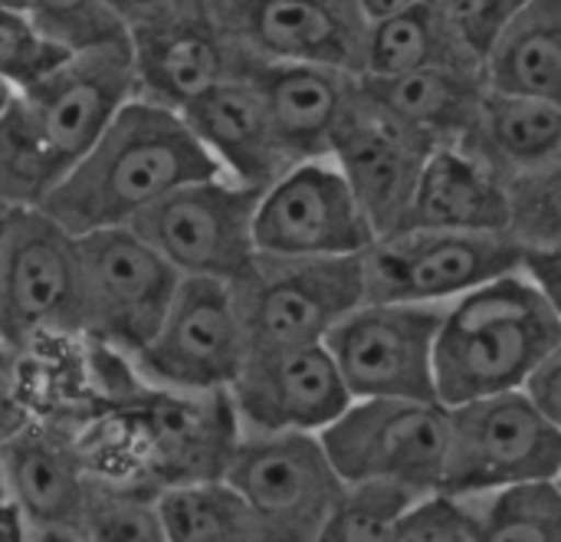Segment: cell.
Returning a JSON list of instances; mask_svg holds the SVG:
<instances>
[{
  "mask_svg": "<svg viewBox=\"0 0 561 542\" xmlns=\"http://www.w3.org/2000/svg\"><path fill=\"white\" fill-rule=\"evenodd\" d=\"M0 336L7 359L46 339H85V270L79 234L39 204H3Z\"/></svg>",
  "mask_w": 561,
  "mask_h": 542,
  "instance_id": "3957f363",
  "label": "cell"
},
{
  "mask_svg": "<svg viewBox=\"0 0 561 542\" xmlns=\"http://www.w3.org/2000/svg\"><path fill=\"white\" fill-rule=\"evenodd\" d=\"M375 105L424 135L431 145H463L486 99L483 69H417L401 76H362Z\"/></svg>",
  "mask_w": 561,
  "mask_h": 542,
  "instance_id": "cb8c5ba5",
  "label": "cell"
},
{
  "mask_svg": "<svg viewBox=\"0 0 561 542\" xmlns=\"http://www.w3.org/2000/svg\"><path fill=\"white\" fill-rule=\"evenodd\" d=\"M158 507L168 542H263L253 510L227 477L171 484Z\"/></svg>",
  "mask_w": 561,
  "mask_h": 542,
  "instance_id": "83f0119b",
  "label": "cell"
},
{
  "mask_svg": "<svg viewBox=\"0 0 561 542\" xmlns=\"http://www.w3.org/2000/svg\"><path fill=\"white\" fill-rule=\"evenodd\" d=\"M0 530H3V542H33L36 523L20 510L16 500L3 497V510H0Z\"/></svg>",
  "mask_w": 561,
  "mask_h": 542,
  "instance_id": "60d3db41",
  "label": "cell"
},
{
  "mask_svg": "<svg viewBox=\"0 0 561 542\" xmlns=\"http://www.w3.org/2000/svg\"><path fill=\"white\" fill-rule=\"evenodd\" d=\"M23 10L72 53L131 39L108 0H26Z\"/></svg>",
  "mask_w": 561,
  "mask_h": 542,
  "instance_id": "e575fe53",
  "label": "cell"
},
{
  "mask_svg": "<svg viewBox=\"0 0 561 542\" xmlns=\"http://www.w3.org/2000/svg\"><path fill=\"white\" fill-rule=\"evenodd\" d=\"M378 240L335 158L299 161L260 197L256 247L266 257H362Z\"/></svg>",
  "mask_w": 561,
  "mask_h": 542,
  "instance_id": "4fadbf2b",
  "label": "cell"
},
{
  "mask_svg": "<svg viewBox=\"0 0 561 542\" xmlns=\"http://www.w3.org/2000/svg\"><path fill=\"white\" fill-rule=\"evenodd\" d=\"M421 497L394 484H348L319 542H398L401 520Z\"/></svg>",
  "mask_w": 561,
  "mask_h": 542,
  "instance_id": "1f68e13d",
  "label": "cell"
},
{
  "mask_svg": "<svg viewBox=\"0 0 561 542\" xmlns=\"http://www.w3.org/2000/svg\"><path fill=\"white\" fill-rule=\"evenodd\" d=\"M79 247L85 270V342L122 359L138 355L158 336L184 276L135 227L82 234Z\"/></svg>",
  "mask_w": 561,
  "mask_h": 542,
  "instance_id": "9c48e42d",
  "label": "cell"
},
{
  "mask_svg": "<svg viewBox=\"0 0 561 542\" xmlns=\"http://www.w3.org/2000/svg\"><path fill=\"white\" fill-rule=\"evenodd\" d=\"M414 3H421V0H362V7H365V13H368L371 23L391 16V13H398L404 7H414Z\"/></svg>",
  "mask_w": 561,
  "mask_h": 542,
  "instance_id": "b9f144b4",
  "label": "cell"
},
{
  "mask_svg": "<svg viewBox=\"0 0 561 542\" xmlns=\"http://www.w3.org/2000/svg\"><path fill=\"white\" fill-rule=\"evenodd\" d=\"M33 542H85L79 527H36Z\"/></svg>",
  "mask_w": 561,
  "mask_h": 542,
  "instance_id": "7bdbcfd3",
  "label": "cell"
},
{
  "mask_svg": "<svg viewBox=\"0 0 561 542\" xmlns=\"http://www.w3.org/2000/svg\"><path fill=\"white\" fill-rule=\"evenodd\" d=\"M559 474L561 428L542 415L526 388L450 408V454L440 494L473 497L559 481Z\"/></svg>",
  "mask_w": 561,
  "mask_h": 542,
  "instance_id": "8992f818",
  "label": "cell"
},
{
  "mask_svg": "<svg viewBox=\"0 0 561 542\" xmlns=\"http://www.w3.org/2000/svg\"><path fill=\"white\" fill-rule=\"evenodd\" d=\"M138 95L168 109H184L214 82L243 72L247 59L220 30L207 0H187L171 16L131 30Z\"/></svg>",
  "mask_w": 561,
  "mask_h": 542,
  "instance_id": "ac0fdd59",
  "label": "cell"
},
{
  "mask_svg": "<svg viewBox=\"0 0 561 542\" xmlns=\"http://www.w3.org/2000/svg\"><path fill=\"white\" fill-rule=\"evenodd\" d=\"M490 89L561 105V0H533L483 59Z\"/></svg>",
  "mask_w": 561,
  "mask_h": 542,
  "instance_id": "4316f807",
  "label": "cell"
},
{
  "mask_svg": "<svg viewBox=\"0 0 561 542\" xmlns=\"http://www.w3.org/2000/svg\"><path fill=\"white\" fill-rule=\"evenodd\" d=\"M76 53L53 39L26 10L3 7L0 13V72L3 89L26 92L62 69Z\"/></svg>",
  "mask_w": 561,
  "mask_h": 542,
  "instance_id": "836d02e7",
  "label": "cell"
},
{
  "mask_svg": "<svg viewBox=\"0 0 561 542\" xmlns=\"http://www.w3.org/2000/svg\"><path fill=\"white\" fill-rule=\"evenodd\" d=\"M158 494L161 490L145 481L128 484L95 474L79 533L85 542H168Z\"/></svg>",
  "mask_w": 561,
  "mask_h": 542,
  "instance_id": "f546056e",
  "label": "cell"
},
{
  "mask_svg": "<svg viewBox=\"0 0 561 542\" xmlns=\"http://www.w3.org/2000/svg\"><path fill=\"white\" fill-rule=\"evenodd\" d=\"M437 145L375 105L362 86L352 112L345 115L332 158L345 171L378 237L398 234L408 224L421 174Z\"/></svg>",
  "mask_w": 561,
  "mask_h": 542,
  "instance_id": "e0dca14e",
  "label": "cell"
},
{
  "mask_svg": "<svg viewBox=\"0 0 561 542\" xmlns=\"http://www.w3.org/2000/svg\"><path fill=\"white\" fill-rule=\"evenodd\" d=\"M319 438L345 484H394L417 497L444 490L450 408L437 398H355Z\"/></svg>",
  "mask_w": 561,
  "mask_h": 542,
  "instance_id": "277c9868",
  "label": "cell"
},
{
  "mask_svg": "<svg viewBox=\"0 0 561 542\" xmlns=\"http://www.w3.org/2000/svg\"><path fill=\"white\" fill-rule=\"evenodd\" d=\"M559 342V313L526 267L490 280L444 306L437 398L454 408L519 392Z\"/></svg>",
  "mask_w": 561,
  "mask_h": 542,
  "instance_id": "7a4b0ae2",
  "label": "cell"
},
{
  "mask_svg": "<svg viewBox=\"0 0 561 542\" xmlns=\"http://www.w3.org/2000/svg\"><path fill=\"white\" fill-rule=\"evenodd\" d=\"M526 273L539 283V290L546 293V300L561 319V253H529Z\"/></svg>",
  "mask_w": 561,
  "mask_h": 542,
  "instance_id": "ab89813d",
  "label": "cell"
},
{
  "mask_svg": "<svg viewBox=\"0 0 561 542\" xmlns=\"http://www.w3.org/2000/svg\"><path fill=\"white\" fill-rule=\"evenodd\" d=\"M529 398L542 408V415L561 428V342L546 355V362L536 369V375L526 385Z\"/></svg>",
  "mask_w": 561,
  "mask_h": 542,
  "instance_id": "74e56055",
  "label": "cell"
},
{
  "mask_svg": "<svg viewBox=\"0 0 561 542\" xmlns=\"http://www.w3.org/2000/svg\"><path fill=\"white\" fill-rule=\"evenodd\" d=\"M463 148L480 155L506 178L539 168L561 155V105L486 89L477 125Z\"/></svg>",
  "mask_w": 561,
  "mask_h": 542,
  "instance_id": "484cf974",
  "label": "cell"
},
{
  "mask_svg": "<svg viewBox=\"0 0 561 542\" xmlns=\"http://www.w3.org/2000/svg\"><path fill=\"white\" fill-rule=\"evenodd\" d=\"M138 415L151 448V487L158 490L224 477L243 438L230 392L184 395L151 388Z\"/></svg>",
  "mask_w": 561,
  "mask_h": 542,
  "instance_id": "d6986e66",
  "label": "cell"
},
{
  "mask_svg": "<svg viewBox=\"0 0 561 542\" xmlns=\"http://www.w3.org/2000/svg\"><path fill=\"white\" fill-rule=\"evenodd\" d=\"M20 99L59 181L102 138L118 112L138 99L131 39L76 53L49 79L20 92Z\"/></svg>",
  "mask_w": 561,
  "mask_h": 542,
  "instance_id": "9a60e30c",
  "label": "cell"
},
{
  "mask_svg": "<svg viewBox=\"0 0 561 542\" xmlns=\"http://www.w3.org/2000/svg\"><path fill=\"white\" fill-rule=\"evenodd\" d=\"M404 230L510 234V178L463 145H437Z\"/></svg>",
  "mask_w": 561,
  "mask_h": 542,
  "instance_id": "603a6c76",
  "label": "cell"
},
{
  "mask_svg": "<svg viewBox=\"0 0 561 542\" xmlns=\"http://www.w3.org/2000/svg\"><path fill=\"white\" fill-rule=\"evenodd\" d=\"M217 174L224 168L187 118L138 95L56 181L39 207L82 237L102 227H128L171 191Z\"/></svg>",
  "mask_w": 561,
  "mask_h": 542,
  "instance_id": "6da1fadb",
  "label": "cell"
},
{
  "mask_svg": "<svg viewBox=\"0 0 561 542\" xmlns=\"http://www.w3.org/2000/svg\"><path fill=\"white\" fill-rule=\"evenodd\" d=\"M250 72L270 105L276 135L293 165L312 158H332L335 135L352 112L362 76L319 66V63H256L247 59Z\"/></svg>",
  "mask_w": 561,
  "mask_h": 542,
  "instance_id": "7402d4cb",
  "label": "cell"
},
{
  "mask_svg": "<svg viewBox=\"0 0 561 542\" xmlns=\"http://www.w3.org/2000/svg\"><path fill=\"white\" fill-rule=\"evenodd\" d=\"M95 471L82 438L56 418L10 425L3 438V497L36 527H79Z\"/></svg>",
  "mask_w": 561,
  "mask_h": 542,
  "instance_id": "ffe728a7",
  "label": "cell"
},
{
  "mask_svg": "<svg viewBox=\"0 0 561 542\" xmlns=\"http://www.w3.org/2000/svg\"><path fill=\"white\" fill-rule=\"evenodd\" d=\"M0 3H3V7H13V10H23L26 0H0Z\"/></svg>",
  "mask_w": 561,
  "mask_h": 542,
  "instance_id": "ee69618b",
  "label": "cell"
},
{
  "mask_svg": "<svg viewBox=\"0 0 561 542\" xmlns=\"http://www.w3.org/2000/svg\"><path fill=\"white\" fill-rule=\"evenodd\" d=\"M250 355L233 283L184 276L158 336L128 359L151 388L184 395L230 392Z\"/></svg>",
  "mask_w": 561,
  "mask_h": 542,
  "instance_id": "ba28073f",
  "label": "cell"
},
{
  "mask_svg": "<svg viewBox=\"0 0 561 542\" xmlns=\"http://www.w3.org/2000/svg\"><path fill=\"white\" fill-rule=\"evenodd\" d=\"M220 30L256 63H319L365 76L371 20L362 0H207Z\"/></svg>",
  "mask_w": 561,
  "mask_h": 542,
  "instance_id": "5bb4252c",
  "label": "cell"
},
{
  "mask_svg": "<svg viewBox=\"0 0 561 542\" xmlns=\"http://www.w3.org/2000/svg\"><path fill=\"white\" fill-rule=\"evenodd\" d=\"M417 69H483V56L463 39L440 0H421L371 23L365 76Z\"/></svg>",
  "mask_w": 561,
  "mask_h": 542,
  "instance_id": "d4e9b609",
  "label": "cell"
},
{
  "mask_svg": "<svg viewBox=\"0 0 561 542\" xmlns=\"http://www.w3.org/2000/svg\"><path fill=\"white\" fill-rule=\"evenodd\" d=\"M523 267L526 250L513 234L398 230L365 250V286L368 300L444 306Z\"/></svg>",
  "mask_w": 561,
  "mask_h": 542,
  "instance_id": "8fae6325",
  "label": "cell"
},
{
  "mask_svg": "<svg viewBox=\"0 0 561 542\" xmlns=\"http://www.w3.org/2000/svg\"><path fill=\"white\" fill-rule=\"evenodd\" d=\"M187 0H108V7L122 16V23L131 30L151 26L164 16H171L178 7H184Z\"/></svg>",
  "mask_w": 561,
  "mask_h": 542,
  "instance_id": "f35d334b",
  "label": "cell"
},
{
  "mask_svg": "<svg viewBox=\"0 0 561 542\" xmlns=\"http://www.w3.org/2000/svg\"><path fill=\"white\" fill-rule=\"evenodd\" d=\"M250 349L325 342L368 300L362 257H266L233 283Z\"/></svg>",
  "mask_w": 561,
  "mask_h": 542,
  "instance_id": "52a82bcc",
  "label": "cell"
},
{
  "mask_svg": "<svg viewBox=\"0 0 561 542\" xmlns=\"http://www.w3.org/2000/svg\"><path fill=\"white\" fill-rule=\"evenodd\" d=\"M398 542H477V537L460 497L431 494L408 510L398 530Z\"/></svg>",
  "mask_w": 561,
  "mask_h": 542,
  "instance_id": "d590c367",
  "label": "cell"
},
{
  "mask_svg": "<svg viewBox=\"0 0 561 542\" xmlns=\"http://www.w3.org/2000/svg\"><path fill=\"white\" fill-rule=\"evenodd\" d=\"M181 115L201 138V145L214 155L227 178L270 188L283 171L293 168L289 155L279 145L270 105L250 72L227 76L194 95Z\"/></svg>",
  "mask_w": 561,
  "mask_h": 542,
  "instance_id": "44dd1931",
  "label": "cell"
},
{
  "mask_svg": "<svg viewBox=\"0 0 561 542\" xmlns=\"http://www.w3.org/2000/svg\"><path fill=\"white\" fill-rule=\"evenodd\" d=\"M559 487H561V474H559Z\"/></svg>",
  "mask_w": 561,
  "mask_h": 542,
  "instance_id": "f6af8a7d",
  "label": "cell"
},
{
  "mask_svg": "<svg viewBox=\"0 0 561 542\" xmlns=\"http://www.w3.org/2000/svg\"><path fill=\"white\" fill-rule=\"evenodd\" d=\"M444 306L365 300L352 309L325 339L352 395L434 402Z\"/></svg>",
  "mask_w": 561,
  "mask_h": 542,
  "instance_id": "7c38bea8",
  "label": "cell"
},
{
  "mask_svg": "<svg viewBox=\"0 0 561 542\" xmlns=\"http://www.w3.org/2000/svg\"><path fill=\"white\" fill-rule=\"evenodd\" d=\"M240 428L253 434H322L355 402L325 342L250 349L230 388Z\"/></svg>",
  "mask_w": 561,
  "mask_h": 542,
  "instance_id": "2e32d148",
  "label": "cell"
},
{
  "mask_svg": "<svg viewBox=\"0 0 561 542\" xmlns=\"http://www.w3.org/2000/svg\"><path fill=\"white\" fill-rule=\"evenodd\" d=\"M263 188L240 184L227 174L191 181L128 227H135L181 276L237 283L256 260V211Z\"/></svg>",
  "mask_w": 561,
  "mask_h": 542,
  "instance_id": "5b68a950",
  "label": "cell"
},
{
  "mask_svg": "<svg viewBox=\"0 0 561 542\" xmlns=\"http://www.w3.org/2000/svg\"><path fill=\"white\" fill-rule=\"evenodd\" d=\"M56 174L43 151V142L23 109L20 92L3 89L0 112V201L3 204H43Z\"/></svg>",
  "mask_w": 561,
  "mask_h": 542,
  "instance_id": "4dcf8cb0",
  "label": "cell"
},
{
  "mask_svg": "<svg viewBox=\"0 0 561 542\" xmlns=\"http://www.w3.org/2000/svg\"><path fill=\"white\" fill-rule=\"evenodd\" d=\"M510 234L529 253H561V155L510 178Z\"/></svg>",
  "mask_w": 561,
  "mask_h": 542,
  "instance_id": "d6a6232c",
  "label": "cell"
},
{
  "mask_svg": "<svg viewBox=\"0 0 561 542\" xmlns=\"http://www.w3.org/2000/svg\"><path fill=\"white\" fill-rule=\"evenodd\" d=\"M477 542H561L559 481L460 497Z\"/></svg>",
  "mask_w": 561,
  "mask_h": 542,
  "instance_id": "f1b7e54d",
  "label": "cell"
},
{
  "mask_svg": "<svg viewBox=\"0 0 561 542\" xmlns=\"http://www.w3.org/2000/svg\"><path fill=\"white\" fill-rule=\"evenodd\" d=\"M463 33V39L486 59L496 36L533 3V0H440Z\"/></svg>",
  "mask_w": 561,
  "mask_h": 542,
  "instance_id": "8d00e7d4",
  "label": "cell"
},
{
  "mask_svg": "<svg viewBox=\"0 0 561 542\" xmlns=\"http://www.w3.org/2000/svg\"><path fill=\"white\" fill-rule=\"evenodd\" d=\"M224 477L253 510L263 542H319L348 487L319 434L243 431Z\"/></svg>",
  "mask_w": 561,
  "mask_h": 542,
  "instance_id": "30bf717a",
  "label": "cell"
}]
</instances>
